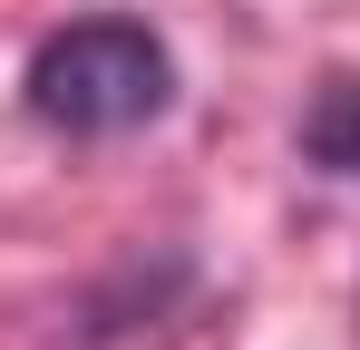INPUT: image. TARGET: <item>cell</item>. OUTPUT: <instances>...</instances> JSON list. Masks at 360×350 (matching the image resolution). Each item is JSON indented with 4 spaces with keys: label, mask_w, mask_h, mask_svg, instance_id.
<instances>
[{
    "label": "cell",
    "mask_w": 360,
    "mask_h": 350,
    "mask_svg": "<svg viewBox=\"0 0 360 350\" xmlns=\"http://www.w3.org/2000/svg\"><path fill=\"white\" fill-rule=\"evenodd\" d=\"M30 117L59 136H136L176 98V58L146 20H68L30 49Z\"/></svg>",
    "instance_id": "cell-1"
},
{
    "label": "cell",
    "mask_w": 360,
    "mask_h": 350,
    "mask_svg": "<svg viewBox=\"0 0 360 350\" xmlns=\"http://www.w3.org/2000/svg\"><path fill=\"white\" fill-rule=\"evenodd\" d=\"M302 156L331 175H360V78H331L321 98H311V117H302Z\"/></svg>",
    "instance_id": "cell-2"
}]
</instances>
